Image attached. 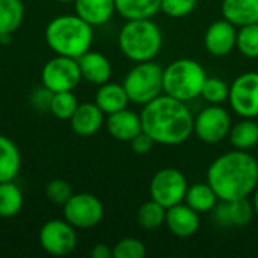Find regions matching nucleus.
<instances>
[{"label": "nucleus", "mask_w": 258, "mask_h": 258, "mask_svg": "<svg viewBox=\"0 0 258 258\" xmlns=\"http://www.w3.org/2000/svg\"><path fill=\"white\" fill-rule=\"evenodd\" d=\"M200 213L190 209L187 204H175L166 209L165 224L169 231L177 237H190L200 228Z\"/></svg>", "instance_id": "nucleus-14"}, {"label": "nucleus", "mask_w": 258, "mask_h": 258, "mask_svg": "<svg viewBox=\"0 0 258 258\" xmlns=\"http://www.w3.org/2000/svg\"><path fill=\"white\" fill-rule=\"evenodd\" d=\"M231 118L219 104L203 109L194 119V132L206 144H218L230 135Z\"/></svg>", "instance_id": "nucleus-11"}, {"label": "nucleus", "mask_w": 258, "mask_h": 258, "mask_svg": "<svg viewBox=\"0 0 258 258\" xmlns=\"http://www.w3.org/2000/svg\"><path fill=\"white\" fill-rule=\"evenodd\" d=\"M59 2H62V3H71V2H74V0H59Z\"/></svg>", "instance_id": "nucleus-39"}, {"label": "nucleus", "mask_w": 258, "mask_h": 258, "mask_svg": "<svg viewBox=\"0 0 258 258\" xmlns=\"http://www.w3.org/2000/svg\"><path fill=\"white\" fill-rule=\"evenodd\" d=\"M201 95L210 104H221L225 100H228L230 86L218 77H207L204 82Z\"/></svg>", "instance_id": "nucleus-31"}, {"label": "nucleus", "mask_w": 258, "mask_h": 258, "mask_svg": "<svg viewBox=\"0 0 258 258\" xmlns=\"http://www.w3.org/2000/svg\"><path fill=\"white\" fill-rule=\"evenodd\" d=\"M77 106L79 101L77 97L73 94V91H62V92H53L48 110L53 113V116L59 119H70L76 112Z\"/></svg>", "instance_id": "nucleus-29"}, {"label": "nucleus", "mask_w": 258, "mask_h": 258, "mask_svg": "<svg viewBox=\"0 0 258 258\" xmlns=\"http://www.w3.org/2000/svg\"><path fill=\"white\" fill-rule=\"evenodd\" d=\"M206 79L201 63L194 59H177L163 70V92L186 103L201 95Z\"/></svg>", "instance_id": "nucleus-5"}, {"label": "nucleus", "mask_w": 258, "mask_h": 258, "mask_svg": "<svg viewBox=\"0 0 258 258\" xmlns=\"http://www.w3.org/2000/svg\"><path fill=\"white\" fill-rule=\"evenodd\" d=\"M70 122L76 135L88 138L101 128L104 122V112L95 103H83L77 106L76 112L70 118Z\"/></svg>", "instance_id": "nucleus-17"}, {"label": "nucleus", "mask_w": 258, "mask_h": 258, "mask_svg": "<svg viewBox=\"0 0 258 258\" xmlns=\"http://www.w3.org/2000/svg\"><path fill=\"white\" fill-rule=\"evenodd\" d=\"M104 207L92 194H73L63 204V219L74 228H92L103 219Z\"/></svg>", "instance_id": "nucleus-9"}, {"label": "nucleus", "mask_w": 258, "mask_h": 258, "mask_svg": "<svg viewBox=\"0 0 258 258\" xmlns=\"http://www.w3.org/2000/svg\"><path fill=\"white\" fill-rule=\"evenodd\" d=\"M184 200L186 204L197 213H207L216 207V201L219 198L209 183H197L187 187Z\"/></svg>", "instance_id": "nucleus-24"}, {"label": "nucleus", "mask_w": 258, "mask_h": 258, "mask_svg": "<svg viewBox=\"0 0 258 258\" xmlns=\"http://www.w3.org/2000/svg\"><path fill=\"white\" fill-rule=\"evenodd\" d=\"M236 47L246 57H258V23L246 24L239 29Z\"/></svg>", "instance_id": "nucleus-30"}, {"label": "nucleus", "mask_w": 258, "mask_h": 258, "mask_svg": "<svg viewBox=\"0 0 258 258\" xmlns=\"http://www.w3.org/2000/svg\"><path fill=\"white\" fill-rule=\"evenodd\" d=\"M119 50L133 62L153 60L162 48V32L151 18L127 20L118 35Z\"/></svg>", "instance_id": "nucleus-4"}, {"label": "nucleus", "mask_w": 258, "mask_h": 258, "mask_svg": "<svg viewBox=\"0 0 258 258\" xmlns=\"http://www.w3.org/2000/svg\"><path fill=\"white\" fill-rule=\"evenodd\" d=\"M51 95H53V92H50L45 86H42V88H39L38 91L33 92L32 101L35 104V107H38V109H50Z\"/></svg>", "instance_id": "nucleus-36"}, {"label": "nucleus", "mask_w": 258, "mask_h": 258, "mask_svg": "<svg viewBox=\"0 0 258 258\" xmlns=\"http://www.w3.org/2000/svg\"><path fill=\"white\" fill-rule=\"evenodd\" d=\"M228 100L233 110L242 118H257L258 73L251 71L239 76L230 86Z\"/></svg>", "instance_id": "nucleus-12"}, {"label": "nucleus", "mask_w": 258, "mask_h": 258, "mask_svg": "<svg viewBox=\"0 0 258 258\" xmlns=\"http://www.w3.org/2000/svg\"><path fill=\"white\" fill-rule=\"evenodd\" d=\"M228 20H218L212 23L204 35V45L213 56H227L236 47L237 30Z\"/></svg>", "instance_id": "nucleus-13"}, {"label": "nucleus", "mask_w": 258, "mask_h": 258, "mask_svg": "<svg viewBox=\"0 0 258 258\" xmlns=\"http://www.w3.org/2000/svg\"><path fill=\"white\" fill-rule=\"evenodd\" d=\"M254 213V206L246 198L222 201L215 210V221L222 227H245Z\"/></svg>", "instance_id": "nucleus-15"}, {"label": "nucleus", "mask_w": 258, "mask_h": 258, "mask_svg": "<svg viewBox=\"0 0 258 258\" xmlns=\"http://www.w3.org/2000/svg\"><path fill=\"white\" fill-rule=\"evenodd\" d=\"M74 9L92 27L106 24L116 11L115 0H74Z\"/></svg>", "instance_id": "nucleus-19"}, {"label": "nucleus", "mask_w": 258, "mask_h": 258, "mask_svg": "<svg viewBox=\"0 0 258 258\" xmlns=\"http://www.w3.org/2000/svg\"><path fill=\"white\" fill-rule=\"evenodd\" d=\"M122 86L132 103L145 106L162 95L163 70L153 60L138 62L125 76Z\"/></svg>", "instance_id": "nucleus-6"}, {"label": "nucleus", "mask_w": 258, "mask_h": 258, "mask_svg": "<svg viewBox=\"0 0 258 258\" xmlns=\"http://www.w3.org/2000/svg\"><path fill=\"white\" fill-rule=\"evenodd\" d=\"M187 180L178 169L165 168L154 174L150 183L151 200L157 201L165 209L180 204L187 192Z\"/></svg>", "instance_id": "nucleus-8"}, {"label": "nucleus", "mask_w": 258, "mask_h": 258, "mask_svg": "<svg viewBox=\"0 0 258 258\" xmlns=\"http://www.w3.org/2000/svg\"><path fill=\"white\" fill-rule=\"evenodd\" d=\"M82 80L77 59L60 56L50 59L41 71V82L50 92L73 91Z\"/></svg>", "instance_id": "nucleus-7"}, {"label": "nucleus", "mask_w": 258, "mask_h": 258, "mask_svg": "<svg viewBox=\"0 0 258 258\" xmlns=\"http://www.w3.org/2000/svg\"><path fill=\"white\" fill-rule=\"evenodd\" d=\"M39 245L50 255L65 257L77 246L76 230L65 219H51L39 230Z\"/></svg>", "instance_id": "nucleus-10"}, {"label": "nucleus", "mask_w": 258, "mask_h": 258, "mask_svg": "<svg viewBox=\"0 0 258 258\" xmlns=\"http://www.w3.org/2000/svg\"><path fill=\"white\" fill-rule=\"evenodd\" d=\"M112 252L115 258H144L147 254V248L141 240L127 237L119 240L113 246Z\"/></svg>", "instance_id": "nucleus-32"}, {"label": "nucleus", "mask_w": 258, "mask_h": 258, "mask_svg": "<svg viewBox=\"0 0 258 258\" xmlns=\"http://www.w3.org/2000/svg\"><path fill=\"white\" fill-rule=\"evenodd\" d=\"M230 141L234 148L246 151L258 144V124L251 118H245L230 130Z\"/></svg>", "instance_id": "nucleus-26"}, {"label": "nucleus", "mask_w": 258, "mask_h": 258, "mask_svg": "<svg viewBox=\"0 0 258 258\" xmlns=\"http://www.w3.org/2000/svg\"><path fill=\"white\" fill-rule=\"evenodd\" d=\"M162 0H115L116 12L125 20L151 18L160 11Z\"/></svg>", "instance_id": "nucleus-23"}, {"label": "nucleus", "mask_w": 258, "mask_h": 258, "mask_svg": "<svg viewBox=\"0 0 258 258\" xmlns=\"http://www.w3.org/2000/svg\"><path fill=\"white\" fill-rule=\"evenodd\" d=\"M207 183L221 201L246 198L258 186V162L242 150L225 153L210 165Z\"/></svg>", "instance_id": "nucleus-2"}, {"label": "nucleus", "mask_w": 258, "mask_h": 258, "mask_svg": "<svg viewBox=\"0 0 258 258\" xmlns=\"http://www.w3.org/2000/svg\"><path fill=\"white\" fill-rule=\"evenodd\" d=\"M24 20L21 0H0V35H12Z\"/></svg>", "instance_id": "nucleus-25"}, {"label": "nucleus", "mask_w": 258, "mask_h": 258, "mask_svg": "<svg viewBox=\"0 0 258 258\" xmlns=\"http://www.w3.org/2000/svg\"><path fill=\"white\" fill-rule=\"evenodd\" d=\"M77 62L80 67L82 79H85L86 82L94 85H103L109 82L112 76V65L103 53L89 50L83 56H80Z\"/></svg>", "instance_id": "nucleus-18"}, {"label": "nucleus", "mask_w": 258, "mask_h": 258, "mask_svg": "<svg viewBox=\"0 0 258 258\" xmlns=\"http://www.w3.org/2000/svg\"><path fill=\"white\" fill-rule=\"evenodd\" d=\"M198 0H162L160 11L169 17L181 18L189 15L195 9Z\"/></svg>", "instance_id": "nucleus-34"}, {"label": "nucleus", "mask_w": 258, "mask_h": 258, "mask_svg": "<svg viewBox=\"0 0 258 258\" xmlns=\"http://www.w3.org/2000/svg\"><path fill=\"white\" fill-rule=\"evenodd\" d=\"M91 257L110 258V257H113V252H112V249H110L107 245H104V243H98V245H95V246L92 248V251H91Z\"/></svg>", "instance_id": "nucleus-37"}, {"label": "nucleus", "mask_w": 258, "mask_h": 258, "mask_svg": "<svg viewBox=\"0 0 258 258\" xmlns=\"http://www.w3.org/2000/svg\"><path fill=\"white\" fill-rule=\"evenodd\" d=\"M132 150L136 153V154H147V153H150L151 150H153V147H154V141L150 138V135H147L144 130L136 136V138H133L132 139Z\"/></svg>", "instance_id": "nucleus-35"}, {"label": "nucleus", "mask_w": 258, "mask_h": 258, "mask_svg": "<svg viewBox=\"0 0 258 258\" xmlns=\"http://www.w3.org/2000/svg\"><path fill=\"white\" fill-rule=\"evenodd\" d=\"M45 194H47V198L57 204V206H63L73 195V189L70 186L68 181L65 180H60V178H56V180H51L47 187H45Z\"/></svg>", "instance_id": "nucleus-33"}, {"label": "nucleus", "mask_w": 258, "mask_h": 258, "mask_svg": "<svg viewBox=\"0 0 258 258\" xmlns=\"http://www.w3.org/2000/svg\"><path fill=\"white\" fill-rule=\"evenodd\" d=\"M21 168L18 147L5 135H0V183L14 181Z\"/></svg>", "instance_id": "nucleus-22"}, {"label": "nucleus", "mask_w": 258, "mask_h": 258, "mask_svg": "<svg viewBox=\"0 0 258 258\" xmlns=\"http://www.w3.org/2000/svg\"><path fill=\"white\" fill-rule=\"evenodd\" d=\"M130 103L128 95L122 85L118 83H103L95 94V104L107 115L122 110Z\"/></svg>", "instance_id": "nucleus-21"}, {"label": "nucleus", "mask_w": 258, "mask_h": 258, "mask_svg": "<svg viewBox=\"0 0 258 258\" xmlns=\"http://www.w3.org/2000/svg\"><path fill=\"white\" fill-rule=\"evenodd\" d=\"M142 130L156 144L180 145L194 133V116L184 101L168 94L147 103L141 112Z\"/></svg>", "instance_id": "nucleus-1"}, {"label": "nucleus", "mask_w": 258, "mask_h": 258, "mask_svg": "<svg viewBox=\"0 0 258 258\" xmlns=\"http://www.w3.org/2000/svg\"><path fill=\"white\" fill-rule=\"evenodd\" d=\"M166 209L160 206L157 201L151 200L141 206L138 210V222L145 230H156L165 222Z\"/></svg>", "instance_id": "nucleus-28"}, {"label": "nucleus", "mask_w": 258, "mask_h": 258, "mask_svg": "<svg viewBox=\"0 0 258 258\" xmlns=\"http://www.w3.org/2000/svg\"><path fill=\"white\" fill-rule=\"evenodd\" d=\"M255 194H254V201H252V206H254V212L258 215V186L255 187V190H254Z\"/></svg>", "instance_id": "nucleus-38"}, {"label": "nucleus", "mask_w": 258, "mask_h": 258, "mask_svg": "<svg viewBox=\"0 0 258 258\" xmlns=\"http://www.w3.org/2000/svg\"><path fill=\"white\" fill-rule=\"evenodd\" d=\"M45 41L56 54L79 59L91 50L94 27L77 14L59 15L47 24Z\"/></svg>", "instance_id": "nucleus-3"}, {"label": "nucleus", "mask_w": 258, "mask_h": 258, "mask_svg": "<svg viewBox=\"0 0 258 258\" xmlns=\"http://www.w3.org/2000/svg\"><path fill=\"white\" fill-rule=\"evenodd\" d=\"M222 15L239 27L258 23V0H224Z\"/></svg>", "instance_id": "nucleus-20"}, {"label": "nucleus", "mask_w": 258, "mask_h": 258, "mask_svg": "<svg viewBox=\"0 0 258 258\" xmlns=\"http://www.w3.org/2000/svg\"><path fill=\"white\" fill-rule=\"evenodd\" d=\"M106 127H107L109 135L115 138L116 141L132 142V139L136 138L142 132L141 115H136L135 112L125 107L122 110L110 113L107 116Z\"/></svg>", "instance_id": "nucleus-16"}, {"label": "nucleus", "mask_w": 258, "mask_h": 258, "mask_svg": "<svg viewBox=\"0 0 258 258\" xmlns=\"http://www.w3.org/2000/svg\"><path fill=\"white\" fill-rule=\"evenodd\" d=\"M23 209V192L14 181L0 183V218H14Z\"/></svg>", "instance_id": "nucleus-27"}]
</instances>
